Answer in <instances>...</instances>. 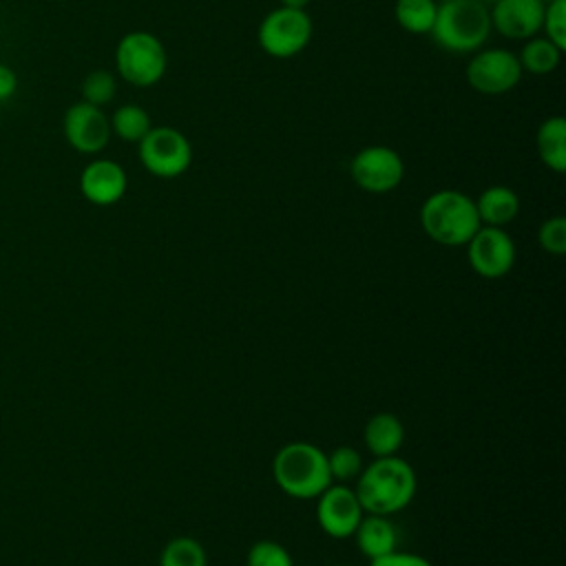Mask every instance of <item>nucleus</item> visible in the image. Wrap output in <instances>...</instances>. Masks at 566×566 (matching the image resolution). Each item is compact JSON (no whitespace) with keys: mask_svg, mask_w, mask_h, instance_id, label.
Here are the masks:
<instances>
[{"mask_svg":"<svg viewBox=\"0 0 566 566\" xmlns=\"http://www.w3.org/2000/svg\"><path fill=\"white\" fill-rule=\"evenodd\" d=\"M352 489L365 513L391 517L411 504L418 478L413 467L396 453L365 464Z\"/></svg>","mask_w":566,"mask_h":566,"instance_id":"1","label":"nucleus"},{"mask_svg":"<svg viewBox=\"0 0 566 566\" xmlns=\"http://www.w3.org/2000/svg\"><path fill=\"white\" fill-rule=\"evenodd\" d=\"M272 478L285 495L316 500L332 484L327 453L312 442H287L274 453Z\"/></svg>","mask_w":566,"mask_h":566,"instance_id":"2","label":"nucleus"},{"mask_svg":"<svg viewBox=\"0 0 566 566\" xmlns=\"http://www.w3.org/2000/svg\"><path fill=\"white\" fill-rule=\"evenodd\" d=\"M420 226L431 241L447 248H458L467 245L482 223L475 210V199L460 190L447 188L424 199L420 208Z\"/></svg>","mask_w":566,"mask_h":566,"instance_id":"3","label":"nucleus"},{"mask_svg":"<svg viewBox=\"0 0 566 566\" xmlns=\"http://www.w3.org/2000/svg\"><path fill=\"white\" fill-rule=\"evenodd\" d=\"M429 33L449 53H475L491 33L489 7L482 0H442Z\"/></svg>","mask_w":566,"mask_h":566,"instance_id":"4","label":"nucleus"},{"mask_svg":"<svg viewBox=\"0 0 566 566\" xmlns=\"http://www.w3.org/2000/svg\"><path fill=\"white\" fill-rule=\"evenodd\" d=\"M166 49L148 31L126 33L115 49V69L133 86L146 88L157 84L166 73Z\"/></svg>","mask_w":566,"mask_h":566,"instance_id":"5","label":"nucleus"},{"mask_svg":"<svg viewBox=\"0 0 566 566\" xmlns=\"http://www.w3.org/2000/svg\"><path fill=\"white\" fill-rule=\"evenodd\" d=\"M137 155L142 166L161 179H175L192 164V146L188 137L172 126H153L137 142Z\"/></svg>","mask_w":566,"mask_h":566,"instance_id":"6","label":"nucleus"},{"mask_svg":"<svg viewBox=\"0 0 566 566\" xmlns=\"http://www.w3.org/2000/svg\"><path fill=\"white\" fill-rule=\"evenodd\" d=\"M312 38V18L305 9L279 7L270 11L256 31L259 46L279 60L298 55Z\"/></svg>","mask_w":566,"mask_h":566,"instance_id":"7","label":"nucleus"},{"mask_svg":"<svg viewBox=\"0 0 566 566\" xmlns=\"http://www.w3.org/2000/svg\"><path fill=\"white\" fill-rule=\"evenodd\" d=\"M354 184L371 195H385L400 186L405 177L402 157L389 146H367L358 150L349 164Z\"/></svg>","mask_w":566,"mask_h":566,"instance_id":"8","label":"nucleus"},{"mask_svg":"<svg viewBox=\"0 0 566 566\" xmlns=\"http://www.w3.org/2000/svg\"><path fill=\"white\" fill-rule=\"evenodd\" d=\"M522 73L517 55L509 49L478 51L467 64V82L482 95H502L513 91Z\"/></svg>","mask_w":566,"mask_h":566,"instance_id":"9","label":"nucleus"},{"mask_svg":"<svg viewBox=\"0 0 566 566\" xmlns=\"http://www.w3.org/2000/svg\"><path fill=\"white\" fill-rule=\"evenodd\" d=\"M471 270L482 279H502L515 265V243L504 228L480 226L467 241Z\"/></svg>","mask_w":566,"mask_h":566,"instance_id":"10","label":"nucleus"},{"mask_svg":"<svg viewBox=\"0 0 566 566\" xmlns=\"http://www.w3.org/2000/svg\"><path fill=\"white\" fill-rule=\"evenodd\" d=\"M365 511L352 486L332 482L316 497V522L325 535L334 539H347L354 535Z\"/></svg>","mask_w":566,"mask_h":566,"instance_id":"11","label":"nucleus"},{"mask_svg":"<svg viewBox=\"0 0 566 566\" xmlns=\"http://www.w3.org/2000/svg\"><path fill=\"white\" fill-rule=\"evenodd\" d=\"M62 130L69 146L84 155H95L104 150L113 135L108 115L99 106H93L82 99L66 108Z\"/></svg>","mask_w":566,"mask_h":566,"instance_id":"12","label":"nucleus"},{"mask_svg":"<svg viewBox=\"0 0 566 566\" xmlns=\"http://www.w3.org/2000/svg\"><path fill=\"white\" fill-rule=\"evenodd\" d=\"M544 0H495L491 2V29L509 40H528L542 31Z\"/></svg>","mask_w":566,"mask_h":566,"instance_id":"13","label":"nucleus"},{"mask_svg":"<svg viewBox=\"0 0 566 566\" xmlns=\"http://www.w3.org/2000/svg\"><path fill=\"white\" fill-rule=\"evenodd\" d=\"M126 170L113 159H93L80 175V192L93 206H113L126 192Z\"/></svg>","mask_w":566,"mask_h":566,"instance_id":"14","label":"nucleus"},{"mask_svg":"<svg viewBox=\"0 0 566 566\" xmlns=\"http://www.w3.org/2000/svg\"><path fill=\"white\" fill-rule=\"evenodd\" d=\"M352 537L367 559L382 557L398 548V531L387 515L365 513Z\"/></svg>","mask_w":566,"mask_h":566,"instance_id":"15","label":"nucleus"},{"mask_svg":"<svg viewBox=\"0 0 566 566\" xmlns=\"http://www.w3.org/2000/svg\"><path fill=\"white\" fill-rule=\"evenodd\" d=\"M363 440L374 458L396 455L405 442V424L396 413H374L363 429Z\"/></svg>","mask_w":566,"mask_h":566,"instance_id":"16","label":"nucleus"},{"mask_svg":"<svg viewBox=\"0 0 566 566\" xmlns=\"http://www.w3.org/2000/svg\"><path fill=\"white\" fill-rule=\"evenodd\" d=\"M475 210L482 226L504 228L520 214V197L509 186H489L475 199Z\"/></svg>","mask_w":566,"mask_h":566,"instance_id":"17","label":"nucleus"},{"mask_svg":"<svg viewBox=\"0 0 566 566\" xmlns=\"http://www.w3.org/2000/svg\"><path fill=\"white\" fill-rule=\"evenodd\" d=\"M537 155L553 172L566 170V119L562 115L546 117L535 135Z\"/></svg>","mask_w":566,"mask_h":566,"instance_id":"18","label":"nucleus"},{"mask_svg":"<svg viewBox=\"0 0 566 566\" xmlns=\"http://www.w3.org/2000/svg\"><path fill=\"white\" fill-rule=\"evenodd\" d=\"M562 49L553 44L546 35L544 38H528L517 55L522 71H528L533 75H548L559 66L562 60Z\"/></svg>","mask_w":566,"mask_h":566,"instance_id":"19","label":"nucleus"},{"mask_svg":"<svg viewBox=\"0 0 566 566\" xmlns=\"http://www.w3.org/2000/svg\"><path fill=\"white\" fill-rule=\"evenodd\" d=\"M438 2L436 0H396L394 13L398 24L416 35L429 33L436 20Z\"/></svg>","mask_w":566,"mask_h":566,"instance_id":"20","label":"nucleus"},{"mask_svg":"<svg viewBox=\"0 0 566 566\" xmlns=\"http://www.w3.org/2000/svg\"><path fill=\"white\" fill-rule=\"evenodd\" d=\"M108 119H111V133L133 144H137L153 128L150 115L137 104H124L115 108V113Z\"/></svg>","mask_w":566,"mask_h":566,"instance_id":"21","label":"nucleus"},{"mask_svg":"<svg viewBox=\"0 0 566 566\" xmlns=\"http://www.w3.org/2000/svg\"><path fill=\"white\" fill-rule=\"evenodd\" d=\"M159 566H208V557L203 546L188 535L172 537L161 555H159Z\"/></svg>","mask_w":566,"mask_h":566,"instance_id":"22","label":"nucleus"},{"mask_svg":"<svg viewBox=\"0 0 566 566\" xmlns=\"http://www.w3.org/2000/svg\"><path fill=\"white\" fill-rule=\"evenodd\" d=\"M115 93H117V82L111 71H104V69L91 71L82 82V102H88L93 106L102 108L111 104Z\"/></svg>","mask_w":566,"mask_h":566,"instance_id":"23","label":"nucleus"},{"mask_svg":"<svg viewBox=\"0 0 566 566\" xmlns=\"http://www.w3.org/2000/svg\"><path fill=\"white\" fill-rule=\"evenodd\" d=\"M327 467H329V475L332 482L345 484L349 480H356L358 473L363 471V458L354 447H336L332 453H327Z\"/></svg>","mask_w":566,"mask_h":566,"instance_id":"24","label":"nucleus"},{"mask_svg":"<svg viewBox=\"0 0 566 566\" xmlns=\"http://www.w3.org/2000/svg\"><path fill=\"white\" fill-rule=\"evenodd\" d=\"M245 566H294L290 551L274 539H259L248 548Z\"/></svg>","mask_w":566,"mask_h":566,"instance_id":"25","label":"nucleus"},{"mask_svg":"<svg viewBox=\"0 0 566 566\" xmlns=\"http://www.w3.org/2000/svg\"><path fill=\"white\" fill-rule=\"evenodd\" d=\"M537 243L544 252L562 256L566 252V219L559 214L546 219L537 230Z\"/></svg>","mask_w":566,"mask_h":566,"instance_id":"26","label":"nucleus"},{"mask_svg":"<svg viewBox=\"0 0 566 566\" xmlns=\"http://www.w3.org/2000/svg\"><path fill=\"white\" fill-rule=\"evenodd\" d=\"M542 29L553 44H557L562 51L566 49V0L546 2Z\"/></svg>","mask_w":566,"mask_h":566,"instance_id":"27","label":"nucleus"},{"mask_svg":"<svg viewBox=\"0 0 566 566\" xmlns=\"http://www.w3.org/2000/svg\"><path fill=\"white\" fill-rule=\"evenodd\" d=\"M369 566H433V564L418 553H402L396 548L382 557L369 559Z\"/></svg>","mask_w":566,"mask_h":566,"instance_id":"28","label":"nucleus"},{"mask_svg":"<svg viewBox=\"0 0 566 566\" xmlns=\"http://www.w3.org/2000/svg\"><path fill=\"white\" fill-rule=\"evenodd\" d=\"M18 88V75L11 66L0 64V102L9 99Z\"/></svg>","mask_w":566,"mask_h":566,"instance_id":"29","label":"nucleus"},{"mask_svg":"<svg viewBox=\"0 0 566 566\" xmlns=\"http://www.w3.org/2000/svg\"><path fill=\"white\" fill-rule=\"evenodd\" d=\"M310 0H281V7H292V9H305Z\"/></svg>","mask_w":566,"mask_h":566,"instance_id":"30","label":"nucleus"},{"mask_svg":"<svg viewBox=\"0 0 566 566\" xmlns=\"http://www.w3.org/2000/svg\"><path fill=\"white\" fill-rule=\"evenodd\" d=\"M482 2H486V4H491V2H495V0H482Z\"/></svg>","mask_w":566,"mask_h":566,"instance_id":"31","label":"nucleus"},{"mask_svg":"<svg viewBox=\"0 0 566 566\" xmlns=\"http://www.w3.org/2000/svg\"><path fill=\"white\" fill-rule=\"evenodd\" d=\"M334 566H347V564H334Z\"/></svg>","mask_w":566,"mask_h":566,"instance_id":"32","label":"nucleus"},{"mask_svg":"<svg viewBox=\"0 0 566 566\" xmlns=\"http://www.w3.org/2000/svg\"><path fill=\"white\" fill-rule=\"evenodd\" d=\"M544 2H551V0H544Z\"/></svg>","mask_w":566,"mask_h":566,"instance_id":"33","label":"nucleus"}]
</instances>
